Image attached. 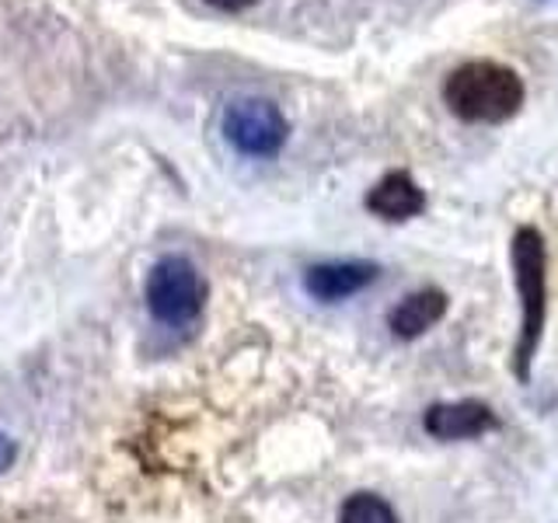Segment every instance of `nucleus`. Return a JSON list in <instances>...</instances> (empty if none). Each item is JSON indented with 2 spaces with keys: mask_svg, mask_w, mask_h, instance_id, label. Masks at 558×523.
<instances>
[{
  "mask_svg": "<svg viewBox=\"0 0 558 523\" xmlns=\"http://www.w3.org/2000/svg\"><path fill=\"white\" fill-rule=\"evenodd\" d=\"M206 283L199 269L182 255L161 258L147 276V307L165 325H189L199 318Z\"/></svg>",
  "mask_w": 558,
  "mask_h": 523,
  "instance_id": "nucleus-2",
  "label": "nucleus"
},
{
  "mask_svg": "<svg viewBox=\"0 0 558 523\" xmlns=\"http://www.w3.org/2000/svg\"><path fill=\"white\" fill-rule=\"evenodd\" d=\"M223 136L248 157H272L287 144V119L269 98H238L223 112Z\"/></svg>",
  "mask_w": 558,
  "mask_h": 523,
  "instance_id": "nucleus-4",
  "label": "nucleus"
},
{
  "mask_svg": "<svg viewBox=\"0 0 558 523\" xmlns=\"http://www.w3.org/2000/svg\"><path fill=\"white\" fill-rule=\"evenodd\" d=\"M513 266H517V287L523 296V336H520V374L527 377V363L541 336V321H545V244L541 234L523 227L513 238Z\"/></svg>",
  "mask_w": 558,
  "mask_h": 523,
  "instance_id": "nucleus-3",
  "label": "nucleus"
},
{
  "mask_svg": "<svg viewBox=\"0 0 558 523\" xmlns=\"http://www.w3.org/2000/svg\"><path fill=\"white\" fill-rule=\"evenodd\" d=\"M444 98L464 122H506L523 105V81L510 66L475 60L447 77Z\"/></svg>",
  "mask_w": 558,
  "mask_h": 523,
  "instance_id": "nucleus-1",
  "label": "nucleus"
},
{
  "mask_svg": "<svg viewBox=\"0 0 558 523\" xmlns=\"http://www.w3.org/2000/svg\"><path fill=\"white\" fill-rule=\"evenodd\" d=\"M14 458H17V447H14V440H11V436L0 433V471H8V467L14 464Z\"/></svg>",
  "mask_w": 558,
  "mask_h": 523,
  "instance_id": "nucleus-10",
  "label": "nucleus"
},
{
  "mask_svg": "<svg viewBox=\"0 0 558 523\" xmlns=\"http://www.w3.org/2000/svg\"><path fill=\"white\" fill-rule=\"evenodd\" d=\"M496 426V415L478 401H458V405H433L426 412V429L436 440H468Z\"/></svg>",
  "mask_w": 558,
  "mask_h": 523,
  "instance_id": "nucleus-6",
  "label": "nucleus"
},
{
  "mask_svg": "<svg viewBox=\"0 0 558 523\" xmlns=\"http://www.w3.org/2000/svg\"><path fill=\"white\" fill-rule=\"evenodd\" d=\"M377 279V266H366V262H325V266H314L304 276V287L311 296L331 304V301H345V296L360 293L366 283Z\"/></svg>",
  "mask_w": 558,
  "mask_h": 523,
  "instance_id": "nucleus-5",
  "label": "nucleus"
},
{
  "mask_svg": "<svg viewBox=\"0 0 558 523\" xmlns=\"http://www.w3.org/2000/svg\"><path fill=\"white\" fill-rule=\"evenodd\" d=\"M366 206H371L374 214L384 220H409L415 214H423L426 196L409 174L398 171V174H388L384 182H377V188L366 196Z\"/></svg>",
  "mask_w": 558,
  "mask_h": 523,
  "instance_id": "nucleus-7",
  "label": "nucleus"
},
{
  "mask_svg": "<svg viewBox=\"0 0 558 523\" xmlns=\"http://www.w3.org/2000/svg\"><path fill=\"white\" fill-rule=\"evenodd\" d=\"M444 311H447V296L440 290H418L391 311V328L401 339H415L440 321Z\"/></svg>",
  "mask_w": 558,
  "mask_h": 523,
  "instance_id": "nucleus-8",
  "label": "nucleus"
},
{
  "mask_svg": "<svg viewBox=\"0 0 558 523\" xmlns=\"http://www.w3.org/2000/svg\"><path fill=\"white\" fill-rule=\"evenodd\" d=\"M206 4H214L217 11H244V8H252L255 0H206Z\"/></svg>",
  "mask_w": 558,
  "mask_h": 523,
  "instance_id": "nucleus-11",
  "label": "nucleus"
},
{
  "mask_svg": "<svg viewBox=\"0 0 558 523\" xmlns=\"http://www.w3.org/2000/svg\"><path fill=\"white\" fill-rule=\"evenodd\" d=\"M339 523H398L395 510L380 496H371V492H356L349 496L342 513H339Z\"/></svg>",
  "mask_w": 558,
  "mask_h": 523,
  "instance_id": "nucleus-9",
  "label": "nucleus"
}]
</instances>
